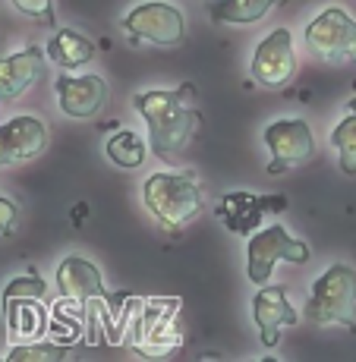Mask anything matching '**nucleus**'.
I'll list each match as a JSON object with an SVG mask.
<instances>
[{
    "label": "nucleus",
    "instance_id": "obj_5",
    "mask_svg": "<svg viewBox=\"0 0 356 362\" xmlns=\"http://www.w3.org/2000/svg\"><path fill=\"white\" fill-rule=\"evenodd\" d=\"M4 312H6V328L10 337L25 344V340H41L47 334V284L41 281L38 271L13 277L4 287Z\"/></svg>",
    "mask_w": 356,
    "mask_h": 362
},
{
    "label": "nucleus",
    "instance_id": "obj_23",
    "mask_svg": "<svg viewBox=\"0 0 356 362\" xmlns=\"http://www.w3.org/2000/svg\"><path fill=\"white\" fill-rule=\"evenodd\" d=\"M19 224V208L13 199H6L4 192H0V240H6V236H13Z\"/></svg>",
    "mask_w": 356,
    "mask_h": 362
},
{
    "label": "nucleus",
    "instance_id": "obj_6",
    "mask_svg": "<svg viewBox=\"0 0 356 362\" xmlns=\"http://www.w3.org/2000/svg\"><path fill=\"white\" fill-rule=\"evenodd\" d=\"M180 299H145L130 318V344L142 356H167L180 346Z\"/></svg>",
    "mask_w": 356,
    "mask_h": 362
},
{
    "label": "nucleus",
    "instance_id": "obj_13",
    "mask_svg": "<svg viewBox=\"0 0 356 362\" xmlns=\"http://www.w3.org/2000/svg\"><path fill=\"white\" fill-rule=\"evenodd\" d=\"M47 142L51 136H47L45 120L32 114L10 117L6 123H0V167L35 161L47 151Z\"/></svg>",
    "mask_w": 356,
    "mask_h": 362
},
{
    "label": "nucleus",
    "instance_id": "obj_16",
    "mask_svg": "<svg viewBox=\"0 0 356 362\" xmlns=\"http://www.w3.org/2000/svg\"><path fill=\"white\" fill-rule=\"evenodd\" d=\"M45 54L41 47H23L16 54L0 57V104L23 98L35 82L45 76Z\"/></svg>",
    "mask_w": 356,
    "mask_h": 362
},
{
    "label": "nucleus",
    "instance_id": "obj_20",
    "mask_svg": "<svg viewBox=\"0 0 356 362\" xmlns=\"http://www.w3.org/2000/svg\"><path fill=\"white\" fill-rule=\"evenodd\" d=\"M331 145L338 148L340 170L347 177H356V95L347 101V114L331 129Z\"/></svg>",
    "mask_w": 356,
    "mask_h": 362
},
{
    "label": "nucleus",
    "instance_id": "obj_17",
    "mask_svg": "<svg viewBox=\"0 0 356 362\" xmlns=\"http://www.w3.org/2000/svg\"><path fill=\"white\" fill-rule=\"evenodd\" d=\"M98 54V45L88 35L76 32V29H57L51 35V41H47V57H51V64H57L60 69H67V73H76L79 66L92 64Z\"/></svg>",
    "mask_w": 356,
    "mask_h": 362
},
{
    "label": "nucleus",
    "instance_id": "obj_21",
    "mask_svg": "<svg viewBox=\"0 0 356 362\" xmlns=\"http://www.w3.org/2000/svg\"><path fill=\"white\" fill-rule=\"evenodd\" d=\"M73 346L67 344H51V340H25V344H16L6 359L10 362H60L69 356Z\"/></svg>",
    "mask_w": 356,
    "mask_h": 362
},
{
    "label": "nucleus",
    "instance_id": "obj_7",
    "mask_svg": "<svg viewBox=\"0 0 356 362\" xmlns=\"http://www.w3.org/2000/svg\"><path fill=\"white\" fill-rule=\"evenodd\" d=\"M312 259L309 246L297 236H290L287 227L281 224H268L259 227L255 233H249L246 243V277L262 287L271 281L277 262H290V264H306Z\"/></svg>",
    "mask_w": 356,
    "mask_h": 362
},
{
    "label": "nucleus",
    "instance_id": "obj_18",
    "mask_svg": "<svg viewBox=\"0 0 356 362\" xmlns=\"http://www.w3.org/2000/svg\"><path fill=\"white\" fill-rule=\"evenodd\" d=\"M281 4L284 0H212L208 4V16L218 25H253V23H262Z\"/></svg>",
    "mask_w": 356,
    "mask_h": 362
},
{
    "label": "nucleus",
    "instance_id": "obj_11",
    "mask_svg": "<svg viewBox=\"0 0 356 362\" xmlns=\"http://www.w3.org/2000/svg\"><path fill=\"white\" fill-rule=\"evenodd\" d=\"M265 145L271 151V164L268 173H284L290 167H299L306 161H312L316 155V136L312 127L306 120H275L265 127Z\"/></svg>",
    "mask_w": 356,
    "mask_h": 362
},
{
    "label": "nucleus",
    "instance_id": "obj_1",
    "mask_svg": "<svg viewBox=\"0 0 356 362\" xmlns=\"http://www.w3.org/2000/svg\"><path fill=\"white\" fill-rule=\"evenodd\" d=\"M132 107L139 110L149 129L151 155L173 164L193 142L202 114L195 107V86L183 82L177 88H149L132 95Z\"/></svg>",
    "mask_w": 356,
    "mask_h": 362
},
{
    "label": "nucleus",
    "instance_id": "obj_12",
    "mask_svg": "<svg viewBox=\"0 0 356 362\" xmlns=\"http://www.w3.org/2000/svg\"><path fill=\"white\" fill-rule=\"evenodd\" d=\"M54 92H57V104L69 120H92L98 117L110 101V86L95 73L76 76V73H60L54 82Z\"/></svg>",
    "mask_w": 356,
    "mask_h": 362
},
{
    "label": "nucleus",
    "instance_id": "obj_22",
    "mask_svg": "<svg viewBox=\"0 0 356 362\" xmlns=\"http://www.w3.org/2000/svg\"><path fill=\"white\" fill-rule=\"evenodd\" d=\"M10 4L35 23H54V0H10Z\"/></svg>",
    "mask_w": 356,
    "mask_h": 362
},
{
    "label": "nucleus",
    "instance_id": "obj_15",
    "mask_svg": "<svg viewBox=\"0 0 356 362\" xmlns=\"http://www.w3.org/2000/svg\"><path fill=\"white\" fill-rule=\"evenodd\" d=\"M253 318H255L262 344L268 346V350L277 346L284 328L299 325V312L290 305L287 287H281V284H262L259 293L253 296Z\"/></svg>",
    "mask_w": 356,
    "mask_h": 362
},
{
    "label": "nucleus",
    "instance_id": "obj_14",
    "mask_svg": "<svg viewBox=\"0 0 356 362\" xmlns=\"http://www.w3.org/2000/svg\"><path fill=\"white\" fill-rule=\"evenodd\" d=\"M287 199L284 196H255V192H227L221 196L214 218L236 236H249L262 227V218L271 211H284Z\"/></svg>",
    "mask_w": 356,
    "mask_h": 362
},
{
    "label": "nucleus",
    "instance_id": "obj_19",
    "mask_svg": "<svg viewBox=\"0 0 356 362\" xmlns=\"http://www.w3.org/2000/svg\"><path fill=\"white\" fill-rule=\"evenodd\" d=\"M104 155L120 170H139L145 164V158H149V142L132 129H117L104 145Z\"/></svg>",
    "mask_w": 356,
    "mask_h": 362
},
{
    "label": "nucleus",
    "instance_id": "obj_10",
    "mask_svg": "<svg viewBox=\"0 0 356 362\" xmlns=\"http://www.w3.org/2000/svg\"><path fill=\"white\" fill-rule=\"evenodd\" d=\"M249 76L262 88H287L297 76V54H293L290 29L277 25L255 45L249 60Z\"/></svg>",
    "mask_w": 356,
    "mask_h": 362
},
{
    "label": "nucleus",
    "instance_id": "obj_2",
    "mask_svg": "<svg viewBox=\"0 0 356 362\" xmlns=\"http://www.w3.org/2000/svg\"><path fill=\"white\" fill-rule=\"evenodd\" d=\"M142 202L164 230L177 233L205 208V192L193 170H158L142 180Z\"/></svg>",
    "mask_w": 356,
    "mask_h": 362
},
{
    "label": "nucleus",
    "instance_id": "obj_9",
    "mask_svg": "<svg viewBox=\"0 0 356 362\" xmlns=\"http://www.w3.org/2000/svg\"><path fill=\"white\" fill-rule=\"evenodd\" d=\"M120 29L127 32L130 41H139V45L173 47L186 38V16L180 6L167 0H145L120 19Z\"/></svg>",
    "mask_w": 356,
    "mask_h": 362
},
{
    "label": "nucleus",
    "instance_id": "obj_8",
    "mask_svg": "<svg viewBox=\"0 0 356 362\" xmlns=\"http://www.w3.org/2000/svg\"><path fill=\"white\" fill-rule=\"evenodd\" d=\"M306 47L328 64H356V19L344 6H325L306 25Z\"/></svg>",
    "mask_w": 356,
    "mask_h": 362
},
{
    "label": "nucleus",
    "instance_id": "obj_4",
    "mask_svg": "<svg viewBox=\"0 0 356 362\" xmlns=\"http://www.w3.org/2000/svg\"><path fill=\"white\" fill-rule=\"evenodd\" d=\"M54 281H57V290H60V296H64V303L79 305L82 315H88L95 322L92 331H88V340L95 344L98 325L110 322L117 312L114 296L108 293V287H104V281H101V271L88 259H82V255H67V259L57 264Z\"/></svg>",
    "mask_w": 356,
    "mask_h": 362
},
{
    "label": "nucleus",
    "instance_id": "obj_3",
    "mask_svg": "<svg viewBox=\"0 0 356 362\" xmlns=\"http://www.w3.org/2000/svg\"><path fill=\"white\" fill-rule=\"evenodd\" d=\"M303 315L312 325H340L356 334V268L347 262H334L316 277Z\"/></svg>",
    "mask_w": 356,
    "mask_h": 362
}]
</instances>
